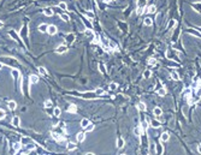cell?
Wrapping results in <instances>:
<instances>
[{
	"label": "cell",
	"instance_id": "obj_19",
	"mask_svg": "<svg viewBox=\"0 0 201 155\" xmlns=\"http://www.w3.org/2000/svg\"><path fill=\"white\" fill-rule=\"evenodd\" d=\"M73 40H75V35H73V34H69V35L66 36V42H68V43H72Z\"/></svg>",
	"mask_w": 201,
	"mask_h": 155
},
{
	"label": "cell",
	"instance_id": "obj_1",
	"mask_svg": "<svg viewBox=\"0 0 201 155\" xmlns=\"http://www.w3.org/2000/svg\"><path fill=\"white\" fill-rule=\"evenodd\" d=\"M83 99H96L98 97V95L95 94L94 91H88V93H82V94H80Z\"/></svg>",
	"mask_w": 201,
	"mask_h": 155
},
{
	"label": "cell",
	"instance_id": "obj_54",
	"mask_svg": "<svg viewBox=\"0 0 201 155\" xmlns=\"http://www.w3.org/2000/svg\"><path fill=\"white\" fill-rule=\"evenodd\" d=\"M1 67H3V64H1V63H0V69H1Z\"/></svg>",
	"mask_w": 201,
	"mask_h": 155
},
{
	"label": "cell",
	"instance_id": "obj_11",
	"mask_svg": "<svg viewBox=\"0 0 201 155\" xmlns=\"http://www.w3.org/2000/svg\"><path fill=\"white\" fill-rule=\"evenodd\" d=\"M47 28H48V25L46 23H42V24L39 25V31L40 33H46L47 31Z\"/></svg>",
	"mask_w": 201,
	"mask_h": 155
},
{
	"label": "cell",
	"instance_id": "obj_4",
	"mask_svg": "<svg viewBox=\"0 0 201 155\" xmlns=\"http://www.w3.org/2000/svg\"><path fill=\"white\" fill-rule=\"evenodd\" d=\"M47 31H48L49 35H56L57 34V27L56 25H48Z\"/></svg>",
	"mask_w": 201,
	"mask_h": 155
},
{
	"label": "cell",
	"instance_id": "obj_40",
	"mask_svg": "<svg viewBox=\"0 0 201 155\" xmlns=\"http://www.w3.org/2000/svg\"><path fill=\"white\" fill-rule=\"evenodd\" d=\"M5 116H6L5 111H4V109H0V120H1V119H4V118H5Z\"/></svg>",
	"mask_w": 201,
	"mask_h": 155
},
{
	"label": "cell",
	"instance_id": "obj_44",
	"mask_svg": "<svg viewBox=\"0 0 201 155\" xmlns=\"http://www.w3.org/2000/svg\"><path fill=\"white\" fill-rule=\"evenodd\" d=\"M175 25H176V20L173 19V20H171V22H170V24H169L167 29H170V28H172V27H175Z\"/></svg>",
	"mask_w": 201,
	"mask_h": 155
},
{
	"label": "cell",
	"instance_id": "obj_30",
	"mask_svg": "<svg viewBox=\"0 0 201 155\" xmlns=\"http://www.w3.org/2000/svg\"><path fill=\"white\" fill-rule=\"evenodd\" d=\"M171 77H172L175 81H178V79H179V76H178V74H177L176 71H172V72H171Z\"/></svg>",
	"mask_w": 201,
	"mask_h": 155
},
{
	"label": "cell",
	"instance_id": "obj_17",
	"mask_svg": "<svg viewBox=\"0 0 201 155\" xmlns=\"http://www.w3.org/2000/svg\"><path fill=\"white\" fill-rule=\"evenodd\" d=\"M88 125H89V120H88L87 118L82 119V121H81V126H82L83 129H86V128H87Z\"/></svg>",
	"mask_w": 201,
	"mask_h": 155
},
{
	"label": "cell",
	"instance_id": "obj_12",
	"mask_svg": "<svg viewBox=\"0 0 201 155\" xmlns=\"http://www.w3.org/2000/svg\"><path fill=\"white\" fill-rule=\"evenodd\" d=\"M169 138H170V135H169L167 132H163L161 133V136H160L161 142H166V141H169Z\"/></svg>",
	"mask_w": 201,
	"mask_h": 155
},
{
	"label": "cell",
	"instance_id": "obj_9",
	"mask_svg": "<svg viewBox=\"0 0 201 155\" xmlns=\"http://www.w3.org/2000/svg\"><path fill=\"white\" fill-rule=\"evenodd\" d=\"M44 13L47 16V17H52V16H53V10H52L51 7H46V8H44Z\"/></svg>",
	"mask_w": 201,
	"mask_h": 155
},
{
	"label": "cell",
	"instance_id": "obj_41",
	"mask_svg": "<svg viewBox=\"0 0 201 155\" xmlns=\"http://www.w3.org/2000/svg\"><path fill=\"white\" fill-rule=\"evenodd\" d=\"M86 130H87L88 132H89V131H93V130H94V125H93V124H90V123H89V125H88V126L86 128Z\"/></svg>",
	"mask_w": 201,
	"mask_h": 155
},
{
	"label": "cell",
	"instance_id": "obj_39",
	"mask_svg": "<svg viewBox=\"0 0 201 155\" xmlns=\"http://www.w3.org/2000/svg\"><path fill=\"white\" fill-rule=\"evenodd\" d=\"M86 16H87L89 19H93V18H94V13H93V12H90V11H87Z\"/></svg>",
	"mask_w": 201,
	"mask_h": 155
},
{
	"label": "cell",
	"instance_id": "obj_50",
	"mask_svg": "<svg viewBox=\"0 0 201 155\" xmlns=\"http://www.w3.org/2000/svg\"><path fill=\"white\" fill-rule=\"evenodd\" d=\"M15 155H22V153H20V151H19V150H17V151H16V154H15Z\"/></svg>",
	"mask_w": 201,
	"mask_h": 155
},
{
	"label": "cell",
	"instance_id": "obj_46",
	"mask_svg": "<svg viewBox=\"0 0 201 155\" xmlns=\"http://www.w3.org/2000/svg\"><path fill=\"white\" fill-rule=\"evenodd\" d=\"M142 12H143V8L140 6L139 8H137V15H142Z\"/></svg>",
	"mask_w": 201,
	"mask_h": 155
},
{
	"label": "cell",
	"instance_id": "obj_38",
	"mask_svg": "<svg viewBox=\"0 0 201 155\" xmlns=\"http://www.w3.org/2000/svg\"><path fill=\"white\" fill-rule=\"evenodd\" d=\"M117 88H118V84L117 83H111L110 84V89L111 90H114V89H117Z\"/></svg>",
	"mask_w": 201,
	"mask_h": 155
},
{
	"label": "cell",
	"instance_id": "obj_23",
	"mask_svg": "<svg viewBox=\"0 0 201 155\" xmlns=\"http://www.w3.org/2000/svg\"><path fill=\"white\" fill-rule=\"evenodd\" d=\"M145 25H147V27H152V25H153V20H152L151 18H146V19H145Z\"/></svg>",
	"mask_w": 201,
	"mask_h": 155
},
{
	"label": "cell",
	"instance_id": "obj_20",
	"mask_svg": "<svg viewBox=\"0 0 201 155\" xmlns=\"http://www.w3.org/2000/svg\"><path fill=\"white\" fill-rule=\"evenodd\" d=\"M134 132H135L136 136H141L142 135V129H141V126H136L135 130H134Z\"/></svg>",
	"mask_w": 201,
	"mask_h": 155
},
{
	"label": "cell",
	"instance_id": "obj_53",
	"mask_svg": "<svg viewBox=\"0 0 201 155\" xmlns=\"http://www.w3.org/2000/svg\"><path fill=\"white\" fill-rule=\"evenodd\" d=\"M87 155H94V154H92V153H88V154H87Z\"/></svg>",
	"mask_w": 201,
	"mask_h": 155
},
{
	"label": "cell",
	"instance_id": "obj_22",
	"mask_svg": "<svg viewBox=\"0 0 201 155\" xmlns=\"http://www.w3.org/2000/svg\"><path fill=\"white\" fill-rule=\"evenodd\" d=\"M16 107H17L16 101H10V102H8V108H10V109H16Z\"/></svg>",
	"mask_w": 201,
	"mask_h": 155
},
{
	"label": "cell",
	"instance_id": "obj_49",
	"mask_svg": "<svg viewBox=\"0 0 201 155\" xmlns=\"http://www.w3.org/2000/svg\"><path fill=\"white\" fill-rule=\"evenodd\" d=\"M100 1H104V3H111L112 0H100Z\"/></svg>",
	"mask_w": 201,
	"mask_h": 155
},
{
	"label": "cell",
	"instance_id": "obj_13",
	"mask_svg": "<svg viewBox=\"0 0 201 155\" xmlns=\"http://www.w3.org/2000/svg\"><path fill=\"white\" fill-rule=\"evenodd\" d=\"M148 128H149V125H148V121H147V120H145V121L141 123V129H142L143 132H146V131L148 130Z\"/></svg>",
	"mask_w": 201,
	"mask_h": 155
},
{
	"label": "cell",
	"instance_id": "obj_2",
	"mask_svg": "<svg viewBox=\"0 0 201 155\" xmlns=\"http://www.w3.org/2000/svg\"><path fill=\"white\" fill-rule=\"evenodd\" d=\"M52 137H53V140H56V141H58V142H63L64 141V137H63L60 133H57L56 131H52Z\"/></svg>",
	"mask_w": 201,
	"mask_h": 155
},
{
	"label": "cell",
	"instance_id": "obj_37",
	"mask_svg": "<svg viewBox=\"0 0 201 155\" xmlns=\"http://www.w3.org/2000/svg\"><path fill=\"white\" fill-rule=\"evenodd\" d=\"M188 33H190V34H194V35H196V36L201 37V34H199L197 31H195V30H192V29H188Z\"/></svg>",
	"mask_w": 201,
	"mask_h": 155
},
{
	"label": "cell",
	"instance_id": "obj_6",
	"mask_svg": "<svg viewBox=\"0 0 201 155\" xmlns=\"http://www.w3.org/2000/svg\"><path fill=\"white\" fill-rule=\"evenodd\" d=\"M192 7L195 10L196 12L201 13V1H199V3H193V4H192Z\"/></svg>",
	"mask_w": 201,
	"mask_h": 155
},
{
	"label": "cell",
	"instance_id": "obj_27",
	"mask_svg": "<svg viewBox=\"0 0 201 155\" xmlns=\"http://www.w3.org/2000/svg\"><path fill=\"white\" fill-rule=\"evenodd\" d=\"M152 76V72H151V70H146L145 72H143V77L145 78H149Z\"/></svg>",
	"mask_w": 201,
	"mask_h": 155
},
{
	"label": "cell",
	"instance_id": "obj_21",
	"mask_svg": "<svg viewBox=\"0 0 201 155\" xmlns=\"http://www.w3.org/2000/svg\"><path fill=\"white\" fill-rule=\"evenodd\" d=\"M11 74H12V76H13L15 78H19V77H20V74H19V71H18L17 69H13V70L11 71Z\"/></svg>",
	"mask_w": 201,
	"mask_h": 155
},
{
	"label": "cell",
	"instance_id": "obj_29",
	"mask_svg": "<svg viewBox=\"0 0 201 155\" xmlns=\"http://www.w3.org/2000/svg\"><path fill=\"white\" fill-rule=\"evenodd\" d=\"M60 113H61L60 108H59V107H56V108H54V111H53V114H54L56 117H59V116H60Z\"/></svg>",
	"mask_w": 201,
	"mask_h": 155
},
{
	"label": "cell",
	"instance_id": "obj_33",
	"mask_svg": "<svg viewBox=\"0 0 201 155\" xmlns=\"http://www.w3.org/2000/svg\"><path fill=\"white\" fill-rule=\"evenodd\" d=\"M152 125H153V128H160V123L158 121V120H152Z\"/></svg>",
	"mask_w": 201,
	"mask_h": 155
},
{
	"label": "cell",
	"instance_id": "obj_26",
	"mask_svg": "<svg viewBox=\"0 0 201 155\" xmlns=\"http://www.w3.org/2000/svg\"><path fill=\"white\" fill-rule=\"evenodd\" d=\"M137 108H139L140 111H146L147 109V107H146V105H145L143 102H140L139 105H137Z\"/></svg>",
	"mask_w": 201,
	"mask_h": 155
},
{
	"label": "cell",
	"instance_id": "obj_15",
	"mask_svg": "<svg viewBox=\"0 0 201 155\" xmlns=\"http://www.w3.org/2000/svg\"><path fill=\"white\" fill-rule=\"evenodd\" d=\"M68 112H69V113H76V112H77L76 105H70V106L68 107Z\"/></svg>",
	"mask_w": 201,
	"mask_h": 155
},
{
	"label": "cell",
	"instance_id": "obj_28",
	"mask_svg": "<svg viewBox=\"0 0 201 155\" xmlns=\"http://www.w3.org/2000/svg\"><path fill=\"white\" fill-rule=\"evenodd\" d=\"M59 7L63 10V11H66L68 10V6H66V4L64 3V1H61V3H59Z\"/></svg>",
	"mask_w": 201,
	"mask_h": 155
},
{
	"label": "cell",
	"instance_id": "obj_42",
	"mask_svg": "<svg viewBox=\"0 0 201 155\" xmlns=\"http://www.w3.org/2000/svg\"><path fill=\"white\" fill-rule=\"evenodd\" d=\"M148 64H149V65H155L157 64V60L153 59V58H151L149 60H148Z\"/></svg>",
	"mask_w": 201,
	"mask_h": 155
},
{
	"label": "cell",
	"instance_id": "obj_51",
	"mask_svg": "<svg viewBox=\"0 0 201 155\" xmlns=\"http://www.w3.org/2000/svg\"><path fill=\"white\" fill-rule=\"evenodd\" d=\"M197 151H199V153H201V144H200V146L197 147Z\"/></svg>",
	"mask_w": 201,
	"mask_h": 155
},
{
	"label": "cell",
	"instance_id": "obj_34",
	"mask_svg": "<svg viewBox=\"0 0 201 155\" xmlns=\"http://www.w3.org/2000/svg\"><path fill=\"white\" fill-rule=\"evenodd\" d=\"M94 93H95V94H96V95H104V94H105V90H104V89H100V88H99V89H96V90H95Z\"/></svg>",
	"mask_w": 201,
	"mask_h": 155
},
{
	"label": "cell",
	"instance_id": "obj_3",
	"mask_svg": "<svg viewBox=\"0 0 201 155\" xmlns=\"http://www.w3.org/2000/svg\"><path fill=\"white\" fill-rule=\"evenodd\" d=\"M8 35L11 36L13 40H16L17 42H22V40H20V37H19V36L16 34V31H15V30H10V31H8Z\"/></svg>",
	"mask_w": 201,
	"mask_h": 155
},
{
	"label": "cell",
	"instance_id": "obj_35",
	"mask_svg": "<svg viewBox=\"0 0 201 155\" xmlns=\"http://www.w3.org/2000/svg\"><path fill=\"white\" fill-rule=\"evenodd\" d=\"M20 148H22V143H15L13 144V149L17 151V150H19Z\"/></svg>",
	"mask_w": 201,
	"mask_h": 155
},
{
	"label": "cell",
	"instance_id": "obj_52",
	"mask_svg": "<svg viewBox=\"0 0 201 155\" xmlns=\"http://www.w3.org/2000/svg\"><path fill=\"white\" fill-rule=\"evenodd\" d=\"M22 155H28V154L27 153H22Z\"/></svg>",
	"mask_w": 201,
	"mask_h": 155
},
{
	"label": "cell",
	"instance_id": "obj_43",
	"mask_svg": "<svg viewBox=\"0 0 201 155\" xmlns=\"http://www.w3.org/2000/svg\"><path fill=\"white\" fill-rule=\"evenodd\" d=\"M58 126H59L60 129H63V130H65V126H66V125H65V123H64V121H60V123L58 124Z\"/></svg>",
	"mask_w": 201,
	"mask_h": 155
},
{
	"label": "cell",
	"instance_id": "obj_16",
	"mask_svg": "<svg viewBox=\"0 0 201 155\" xmlns=\"http://www.w3.org/2000/svg\"><path fill=\"white\" fill-rule=\"evenodd\" d=\"M153 112H154V114H155L157 117H160V116L163 114V111H161L160 107H155V108L153 109Z\"/></svg>",
	"mask_w": 201,
	"mask_h": 155
},
{
	"label": "cell",
	"instance_id": "obj_36",
	"mask_svg": "<svg viewBox=\"0 0 201 155\" xmlns=\"http://www.w3.org/2000/svg\"><path fill=\"white\" fill-rule=\"evenodd\" d=\"M45 107H46V108L52 107V101H51V100H46V101H45Z\"/></svg>",
	"mask_w": 201,
	"mask_h": 155
},
{
	"label": "cell",
	"instance_id": "obj_47",
	"mask_svg": "<svg viewBox=\"0 0 201 155\" xmlns=\"http://www.w3.org/2000/svg\"><path fill=\"white\" fill-rule=\"evenodd\" d=\"M99 69H100V72H102V74L105 72V69H104V65L102 64H99Z\"/></svg>",
	"mask_w": 201,
	"mask_h": 155
},
{
	"label": "cell",
	"instance_id": "obj_5",
	"mask_svg": "<svg viewBox=\"0 0 201 155\" xmlns=\"http://www.w3.org/2000/svg\"><path fill=\"white\" fill-rule=\"evenodd\" d=\"M66 52H68V47L65 45H61V46H59L57 48V53L58 54H63V53H66Z\"/></svg>",
	"mask_w": 201,
	"mask_h": 155
},
{
	"label": "cell",
	"instance_id": "obj_8",
	"mask_svg": "<svg viewBox=\"0 0 201 155\" xmlns=\"http://www.w3.org/2000/svg\"><path fill=\"white\" fill-rule=\"evenodd\" d=\"M29 81H30L31 84H36V83H39V76H36V75H31V76L29 77Z\"/></svg>",
	"mask_w": 201,
	"mask_h": 155
},
{
	"label": "cell",
	"instance_id": "obj_55",
	"mask_svg": "<svg viewBox=\"0 0 201 155\" xmlns=\"http://www.w3.org/2000/svg\"><path fill=\"white\" fill-rule=\"evenodd\" d=\"M121 155H125V154H121Z\"/></svg>",
	"mask_w": 201,
	"mask_h": 155
},
{
	"label": "cell",
	"instance_id": "obj_25",
	"mask_svg": "<svg viewBox=\"0 0 201 155\" xmlns=\"http://www.w3.org/2000/svg\"><path fill=\"white\" fill-rule=\"evenodd\" d=\"M76 144L75 143H72V142H70L69 144H68V150H75L76 149Z\"/></svg>",
	"mask_w": 201,
	"mask_h": 155
},
{
	"label": "cell",
	"instance_id": "obj_24",
	"mask_svg": "<svg viewBox=\"0 0 201 155\" xmlns=\"http://www.w3.org/2000/svg\"><path fill=\"white\" fill-rule=\"evenodd\" d=\"M155 11H157V8H155V6H154V5H151L149 7L147 8V12H148V13H154Z\"/></svg>",
	"mask_w": 201,
	"mask_h": 155
},
{
	"label": "cell",
	"instance_id": "obj_18",
	"mask_svg": "<svg viewBox=\"0 0 201 155\" xmlns=\"http://www.w3.org/2000/svg\"><path fill=\"white\" fill-rule=\"evenodd\" d=\"M84 138H86V133H84V132H80L77 135V141L78 142H83Z\"/></svg>",
	"mask_w": 201,
	"mask_h": 155
},
{
	"label": "cell",
	"instance_id": "obj_14",
	"mask_svg": "<svg viewBox=\"0 0 201 155\" xmlns=\"http://www.w3.org/2000/svg\"><path fill=\"white\" fill-rule=\"evenodd\" d=\"M39 72L42 75V76H45V77H48V72L46 71V69L44 67V66H40L39 67Z\"/></svg>",
	"mask_w": 201,
	"mask_h": 155
},
{
	"label": "cell",
	"instance_id": "obj_31",
	"mask_svg": "<svg viewBox=\"0 0 201 155\" xmlns=\"http://www.w3.org/2000/svg\"><path fill=\"white\" fill-rule=\"evenodd\" d=\"M60 18L63 19V20H65V22H68V20H70V17L66 15V13H61L60 15Z\"/></svg>",
	"mask_w": 201,
	"mask_h": 155
},
{
	"label": "cell",
	"instance_id": "obj_45",
	"mask_svg": "<svg viewBox=\"0 0 201 155\" xmlns=\"http://www.w3.org/2000/svg\"><path fill=\"white\" fill-rule=\"evenodd\" d=\"M84 24H86V25H88V28H89V29H92V28H93V27H92V23L89 22L88 19H86V20H84Z\"/></svg>",
	"mask_w": 201,
	"mask_h": 155
},
{
	"label": "cell",
	"instance_id": "obj_48",
	"mask_svg": "<svg viewBox=\"0 0 201 155\" xmlns=\"http://www.w3.org/2000/svg\"><path fill=\"white\" fill-rule=\"evenodd\" d=\"M4 27V22H3V20H0V29H1Z\"/></svg>",
	"mask_w": 201,
	"mask_h": 155
},
{
	"label": "cell",
	"instance_id": "obj_7",
	"mask_svg": "<svg viewBox=\"0 0 201 155\" xmlns=\"http://www.w3.org/2000/svg\"><path fill=\"white\" fill-rule=\"evenodd\" d=\"M20 125V119H19V117H13L12 118V126H15V128H18Z\"/></svg>",
	"mask_w": 201,
	"mask_h": 155
},
{
	"label": "cell",
	"instance_id": "obj_32",
	"mask_svg": "<svg viewBox=\"0 0 201 155\" xmlns=\"http://www.w3.org/2000/svg\"><path fill=\"white\" fill-rule=\"evenodd\" d=\"M165 94H166V90L164 88H160L159 90H158V95H159V96H164Z\"/></svg>",
	"mask_w": 201,
	"mask_h": 155
},
{
	"label": "cell",
	"instance_id": "obj_10",
	"mask_svg": "<svg viewBox=\"0 0 201 155\" xmlns=\"http://www.w3.org/2000/svg\"><path fill=\"white\" fill-rule=\"evenodd\" d=\"M124 144H125V141H124L122 137H118V138H117V148H119V149L123 148Z\"/></svg>",
	"mask_w": 201,
	"mask_h": 155
}]
</instances>
